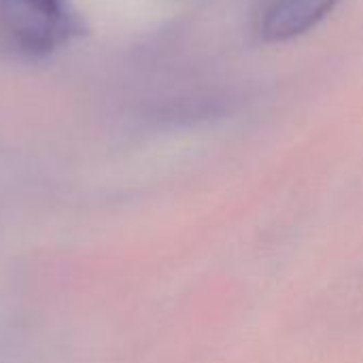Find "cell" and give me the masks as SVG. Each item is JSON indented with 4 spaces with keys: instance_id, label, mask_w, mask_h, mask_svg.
<instances>
[{
    "instance_id": "cell-2",
    "label": "cell",
    "mask_w": 363,
    "mask_h": 363,
    "mask_svg": "<svg viewBox=\"0 0 363 363\" xmlns=\"http://www.w3.org/2000/svg\"><path fill=\"white\" fill-rule=\"evenodd\" d=\"M340 0H262L257 32L268 43H283L321 23Z\"/></svg>"
},
{
    "instance_id": "cell-1",
    "label": "cell",
    "mask_w": 363,
    "mask_h": 363,
    "mask_svg": "<svg viewBox=\"0 0 363 363\" xmlns=\"http://www.w3.org/2000/svg\"><path fill=\"white\" fill-rule=\"evenodd\" d=\"M0 30L30 57H45L83 32L70 0H0Z\"/></svg>"
}]
</instances>
